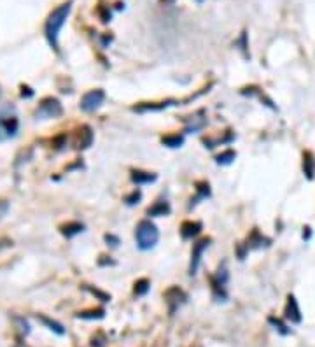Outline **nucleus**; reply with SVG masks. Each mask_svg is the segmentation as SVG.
I'll return each instance as SVG.
<instances>
[{"label": "nucleus", "instance_id": "obj_1", "mask_svg": "<svg viewBox=\"0 0 315 347\" xmlns=\"http://www.w3.org/2000/svg\"><path fill=\"white\" fill-rule=\"evenodd\" d=\"M70 11H72V0L63 2V4H60L56 9H53L51 14H49L48 20H46L44 35H46V39H48L49 46H51L55 51H58V37H60L61 28H63Z\"/></svg>", "mask_w": 315, "mask_h": 347}, {"label": "nucleus", "instance_id": "obj_2", "mask_svg": "<svg viewBox=\"0 0 315 347\" xmlns=\"http://www.w3.org/2000/svg\"><path fill=\"white\" fill-rule=\"evenodd\" d=\"M135 240L139 249L149 251L160 240V230H158V226L151 220H142L135 228Z\"/></svg>", "mask_w": 315, "mask_h": 347}, {"label": "nucleus", "instance_id": "obj_3", "mask_svg": "<svg viewBox=\"0 0 315 347\" xmlns=\"http://www.w3.org/2000/svg\"><path fill=\"white\" fill-rule=\"evenodd\" d=\"M228 281H229V272H228V263L223 261L217 268V272L214 276H210V287H212V295L217 302H226L228 300Z\"/></svg>", "mask_w": 315, "mask_h": 347}, {"label": "nucleus", "instance_id": "obj_4", "mask_svg": "<svg viewBox=\"0 0 315 347\" xmlns=\"http://www.w3.org/2000/svg\"><path fill=\"white\" fill-rule=\"evenodd\" d=\"M61 114H63V107H61L60 100L55 96H46L37 105L33 118L35 120H55V118H60Z\"/></svg>", "mask_w": 315, "mask_h": 347}, {"label": "nucleus", "instance_id": "obj_5", "mask_svg": "<svg viewBox=\"0 0 315 347\" xmlns=\"http://www.w3.org/2000/svg\"><path fill=\"white\" fill-rule=\"evenodd\" d=\"M12 109H5V111L0 112V142H5V140L16 137L18 128H20V123H18L16 114L12 112Z\"/></svg>", "mask_w": 315, "mask_h": 347}, {"label": "nucleus", "instance_id": "obj_6", "mask_svg": "<svg viewBox=\"0 0 315 347\" xmlns=\"http://www.w3.org/2000/svg\"><path fill=\"white\" fill-rule=\"evenodd\" d=\"M270 244H271V240L266 239L264 235H261L259 230L254 228V230L251 231V235L247 237V240H245V244H240L238 248H236V251H238V258L243 259L245 258V254H247V251H251V249L268 248Z\"/></svg>", "mask_w": 315, "mask_h": 347}, {"label": "nucleus", "instance_id": "obj_7", "mask_svg": "<svg viewBox=\"0 0 315 347\" xmlns=\"http://www.w3.org/2000/svg\"><path fill=\"white\" fill-rule=\"evenodd\" d=\"M163 298H165V302H167V305H168V312H170V315H173L177 309L186 303L188 295H186V291H182L179 286H172L163 293Z\"/></svg>", "mask_w": 315, "mask_h": 347}, {"label": "nucleus", "instance_id": "obj_8", "mask_svg": "<svg viewBox=\"0 0 315 347\" xmlns=\"http://www.w3.org/2000/svg\"><path fill=\"white\" fill-rule=\"evenodd\" d=\"M105 102V92L104 90H91V92L84 93L81 98V109L84 112H95L96 109H100Z\"/></svg>", "mask_w": 315, "mask_h": 347}, {"label": "nucleus", "instance_id": "obj_9", "mask_svg": "<svg viewBox=\"0 0 315 347\" xmlns=\"http://www.w3.org/2000/svg\"><path fill=\"white\" fill-rule=\"evenodd\" d=\"M93 139H95V135H93L91 126L81 125L72 135V146L76 149H79V151H83V149H88L89 146H91Z\"/></svg>", "mask_w": 315, "mask_h": 347}, {"label": "nucleus", "instance_id": "obj_10", "mask_svg": "<svg viewBox=\"0 0 315 347\" xmlns=\"http://www.w3.org/2000/svg\"><path fill=\"white\" fill-rule=\"evenodd\" d=\"M212 239H201L196 244H193V251H191V261H189V276H196V272L201 263V254L205 252V249L210 246Z\"/></svg>", "mask_w": 315, "mask_h": 347}, {"label": "nucleus", "instance_id": "obj_11", "mask_svg": "<svg viewBox=\"0 0 315 347\" xmlns=\"http://www.w3.org/2000/svg\"><path fill=\"white\" fill-rule=\"evenodd\" d=\"M172 105H177V100L168 98V100H163V102H140V104L133 105L132 111L139 112V114H144V112H160V111H165V109L172 107Z\"/></svg>", "mask_w": 315, "mask_h": 347}, {"label": "nucleus", "instance_id": "obj_12", "mask_svg": "<svg viewBox=\"0 0 315 347\" xmlns=\"http://www.w3.org/2000/svg\"><path fill=\"white\" fill-rule=\"evenodd\" d=\"M284 317H286V321L294 323V324H299L301 323V319H303L301 309H299L298 300H296L294 295L287 296V303H286V309H284Z\"/></svg>", "mask_w": 315, "mask_h": 347}, {"label": "nucleus", "instance_id": "obj_13", "mask_svg": "<svg viewBox=\"0 0 315 347\" xmlns=\"http://www.w3.org/2000/svg\"><path fill=\"white\" fill-rule=\"evenodd\" d=\"M184 125H186V132L193 133V132H200L207 126V118H205V111H198L195 114L184 118Z\"/></svg>", "mask_w": 315, "mask_h": 347}, {"label": "nucleus", "instance_id": "obj_14", "mask_svg": "<svg viewBox=\"0 0 315 347\" xmlns=\"http://www.w3.org/2000/svg\"><path fill=\"white\" fill-rule=\"evenodd\" d=\"M201 223L200 221H184L180 224V235H182L184 240H191L198 235L200 231H201Z\"/></svg>", "mask_w": 315, "mask_h": 347}, {"label": "nucleus", "instance_id": "obj_15", "mask_svg": "<svg viewBox=\"0 0 315 347\" xmlns=\"http://www.w3.org/2000/svg\"><path fill=\"white\" fill-rule=\"evenodd\" d=\"M170 212H172V207H170V204H168L167 200H158V202H154V204L147 209V216H151V218L168 216Z\"/></svg>", "mask_w": 315, "mask_h": 347}, {"label": "nucleus", "instance_id": "obj_16", "mask_svg": "<svg viewBox=\"0 0 315 347\" xmlns=\"http://www.w3.org/2000/svg\"><path fill=\"white\" fill-rule=\"evenodd\" d=\"M37 319L40 321V323L44 324L48 330H51L53 333H56V335H65V328L61 323H58L56 319H51V317H48L46 314H37Z\"/></svg>", "mask_w": 315, "mask_h": 347}, {"label": "nucleus", "instance_id": "obj_17", "mask_svg": "<svg viewBox=\"0 0 315 347\" xmlns=\"http://www.w3.org/2000/svg\"><path fill=\"white\" fill-rule=\"evenodd\" d=\"M60 231H61V235H65L67 239H72V237L83 233V231H84V224L79 223V221H70V223H67V224H61Z\"/></svg>", "mask_w": 315, "mask_h": 347}, {"label": "nucleus", "instance_id": "obj_18", "mask_svg": "<svg viewBox=\"0 0 315 347\" xmlns=\"http://www.w3.org/2000/svg\"><path fill=\"white\" fill-rule=\"evenodd\" d=\"M208 196H210V184H208L207 181H200V183H196V196L191 198L189 207H195L200 200H205V198H208Z\"/></svg>", "mask_w": 315, "mask_h": 347}, {"label": "nucleus", "instance_id": "obj_19", "mask_svg": "<svg viewBox=\"0 0 315 347\" xmlns=\"http://www.w3.org/2000/svg\"><path fill=\"white\" fill-rule=\"evenodd\" d=\"M158 179L156 174L152 172H144V170H132V181L135 184H151Z\"/></svg>", "mask_w": 315, "mask_h": 347}, {"label": "nucleus", "instance_id": "obj_20", "mask_svg": "<svg viewBox=\"0 0 315 347\" xmlns=\"http://www.w3.org/2000/svg\"><path fill=\"white\" fill-rule=\"evenodd\" d=\"M303 174L307 176V179H310V181L314 179V176H315V160L310 151L303 153Z\"/></svg>", "mask_w": 315, "mask_h": 347}, {"label": "nucleus", "instance_id": "obj_21", "mask_svg": "<svg viewBox=\"0 0 315 347\" xmlns=\"http://www.w3.org/2000/svg\"><path fill=\"white\" fill-rule=\"evenodd\" d=\"M105 315V309L98 307V309H89V311H83V312H77L76 317L77 319H102Z\"/></svg>", "mask_w": 315, "mask_h": 347}, {"label": "nucleus", "instance_id": "obj_22", "mask_svg": "<svg viewBox=\"0 0 315 347\" xmlns=\"http://www.w3.org/2000/svg\"><path fill=\"white\" fill-rule=\"evenodd\" d=\"M161 144L163 146H167V148H180L184 144V135H179V133H170V135H165L163 139H161Z\"/></svg>", "mask_w": 315, "mask_h": 347}, {"label": "nucleus", "instance_id": "obj_23", "mask_svg": "<svg viewBox=\"0 0 315 347\" xmlns=\"http://www.w3.org/2000/svg\"><path fill=\"white\" fill-rule=\"evenodd\" d=\"M268 323H270L271 326L275 328V330L279 331L280 335H291V333H292L291 328H289L287 324L284 323V321L280 319V317H273V315H270V317H268Z\"/></svg>", "mask_w": 315, "mask_h": 347}, {"label": "nucleus", "instance_id": "obj_24", "mask_svg": "<svg viewBox=\"0 0 315 347\" xmlns=\"http://www.w3.org/2000/svg\"><path fill=\"white\" fill-rule=\"evenodd\" d=\"M235 158H236V153L233 151V149H226V151H223L219 156H216V161L219 165H229V163H233Z\"/></svg>", "mask_w": 315, "mask_h": 347}, {"label": "nucleus", "instance_id": "obj_25", "mask_svg": "<svg viewBox=\"0 0 315 347\" xmlns=\"http://www.w3.org/2000/svg\"><path fill=\"white\" fill-rule=\"evenodd\" d=\"M84 289L86 291H89L93 296H96V298L100 300V302H104V303H107V302H111V295L109 293H105V291H102V289H98V287H93V286H88V284H84Z\"/></svg>", "mask_w": 315, "mask_h": 347}, {"label": "nucleus", "instance_id": "obj_26", "mask_svg": "<svg viewBox=\"0 0 315 347\" xmlns=\"http://www.w3.org/2000/svg\"><path fill=\"white\" fill-rule=\"evenodd\" d=\"M149 289H151V283H149L147 279H139L135 283V287H133V291H135L137 296H144Z\"/></svg>", "mask_w": 315, "mask_h": 347}, {"label": "nucleus", "instance_id": "obj_27", "mask_svg": "<svg viewBox=\"0 0 315 347\" xmlns=\"http://www.w3.org/2000/svg\"><path fill=\"white\" fill-rule=\"evenodd\" d=\"M236 44L240 46V49H242L243 56L245 58H251V55H249V46H247V32H242V35H240V39L236 40Z\"/></svg>", "mask_w": 315, "mask_h": 347}, {"label": "nucleus", "instance_id": "obj_28", "mask_svg": "<svg viewBox=\"0 0 315 347\" xmlns=\"http://www.w3.org/2000/svg\"><path fill=\"white\" fill-rule=\"evenodd\" d=\"M140 198H142V193H140L139 189H133L130 195L124 196V202H126V205H135L140 202Z\"/></svg>", "mask_w": 315, "mask_h": 347}, {"label": "nucleus", "instance_id": "obj_29", "mask_svg": "<svg viewBox=\"0 0 315 347\" xmlns=\"http://www.w3.org/2000/svg\"><path fill=\"white\" fill-rule=\"evenodd\" d=\"M104 344H105V337L102 335V333H98V337H93V342H91L93 347H102Z\"/></svg>", "mask_w": 315, "mask_h": 347}, {"label": "nucleus", "instance_id": "obj_30", "mask_svg": "<svg viewBox=\"0 0 315 347\" xmlns=\"http://www.w3.org/2000/svg\"><path fill=\"white\" fill-rule=\"evenodd\" d=\"M21 96L23 98H30V96H33V90L28 88V86H21Z\"/></svg>", "mask_w": 315, "mask_h": 347}, {"label": "nucleus", "instance_id": "obj_31", "mask_svg": "<svg viewBox=\"0 0 315 347\" xmlns=\"http://www.w3.org/2000/svg\"><path fill=\"white\" fill-rule=\"evenodd\" d=\"M105 240H107V242H112L111 246H114V248H116L117 244H119V239H117V237H114V235H111V233H107V235H105Z\"/></svg>", "mask_w": 315, "mask_h": 347}, {"label": "nucleus", "instance_id": "obj_32", "mask_svg": "<svg viewBox=\"0 0 315 347\" xmlns=\"http://www.w3.org/2000/svg\"><path fill=\"white\" fill-rule=\"evenodd\" d=\"M303 230H305V231H303V239L308 240V239H310V235H312V233H310V228L307 226V228H303Z\"/></svg>", "mask_w": 315, "mask_h": 347}, {"label": "nucleus", "instance_id": "obj_33", "mask_svg": "<svg viewBox=\"0 0 315 347\" xmlns=\"http://www.w3.org/2000/svg\"><path fill=\"white\" fill-rule=\"evenodd\" d=\"M0 96H2V90H0Z\"/></svg>", "mask_w": 315, "mask_h": 347}, {"label": "nucleus", "instance_id": "obj_34", "mask_svg": "<svg viewBox=\"0 0 315 347\" xmlns=\"http://www.w3.org/2000/svg\"><path fill=\"white\" fill-rule=\"evenodd\" d=\"M198 2H201V0H198Z\"/></svg>", "mask_w": 315, "mask_h": 347}]
</instances>
